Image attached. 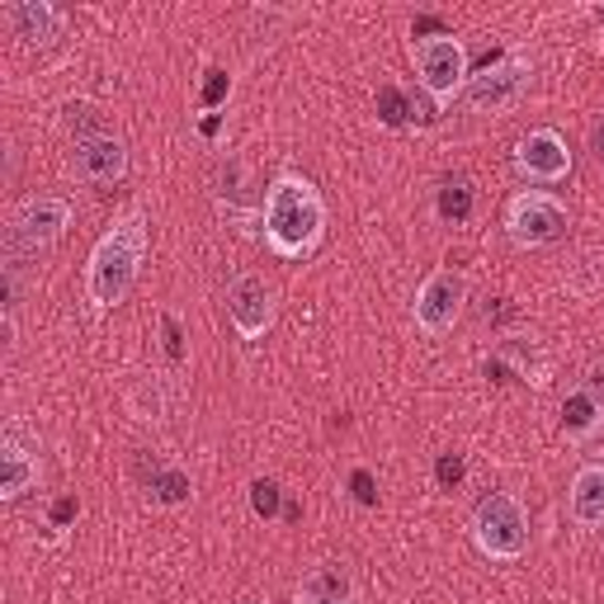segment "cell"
<instances>
[{"label": "cell", "instance_id": "obj_13", "mask_svg": "<svg viewBox=\"0 0 604 604\" xmlns=\"http://www.w3.org/2000/svg\"><path fill=\"white\" fill-rule=\"evenodd\" d=\"M132 477L147 486V496L157 501V505H184L189 496H194V482H189V472L175 467V463H165L161 453H151V449H142L138 459H132Z\"/></svg>", "mask_w": 604, "mask_h": 604}, {"label": "cell", "instance_id": "obj_14", "mask_svg": "<svg viewBox=\"0 0 604 604\" xmlns=\"http://www.w3.org/2000/svg\"><path fill=\"white\" fill-rule=\"evenodd\" d=\"M38 477H43L38 453L19 440V430H6V440H0V496H6V501H24L29 491L38 486Z\"/></svg>", "mask_w": 604, "mask_h": 604}, {"label": "cell", "instance_id": "obj_33", "mask_svg": "<svg viewBox=\"0 0 604 604\" xmlns=\"http://www.w3.org/2000/svg\"><path fill=\"white\" fill-rule=\"evenodd\" d=\"M591 157H595V165H604V113L591 123Z\"/></svg>", "mask_w": 604, "mask_h": 604}, {"label": "cell", "instance_id": "obj_1", "mask_svg": "<svg viewBox=\"0 0 604 604\" xmlns=\"http://www.w3.org/2000/svg\"><path fill=\"white\" fill-rule=\"evenodd\" d=\"M260 222H264V245L279 260H308L321 236H326V203H321L316 184L308 175H283L264 189L260 199Z\"/></svg>", "mask_w": 604, "mask_h": 604}, {"label": "cell", "instance_id": "obj_21", "mask_svg": "<svg viewBox=\"0 0 604 604\" xmlns=\"http://www.w3.org/2000/svg\"><path fill=\"white\" fill-rule=\"evenodd\" d=\"M378 123L383 128H411V94L402 85H378Z\"/></svg>", "mask_w": 604, "mask_h": 604}, {"label": "cell", "instance_id": "obj_30", "mask_svg": "<svg viewBox=\"0 0 604 604\" xmlns=\"http://www.w3.org/2000/svg\"><path fill=\"white\" fill-rule=\"evenodd\" d=\"M76 515H81V501H76V496H57V501H52V510H48L52 528H67Z\"/></svg>", "mask_w": 604, "mask_h": 604}, {"label": "cell", "instance_id": "obj_19", "mask_svg": "<svg viewBox=\"0 0 604 604\" xmlns=\"http://www.w3.org/2000/svg\"><path fill=\"white\" fill-rule=\"evenodd\" d=\"M496 354L505 359L510 369H515L520 387H543V383H547V364L538 359V350H528V345H524V340H501Z\"/></svg>", "mask_w": 604, "mask_h": 604}, {"label": "cell", "instance_id": "obj_12", "mask_svg": "<svg viewBox=\"0 0 604 604\" xmlns=\"http://www.w3.org/2000/svg\"><path fill=\"white\" fill-rule=\"evenodd\" d=\"M6 29L24 48H52L67 33V14L52 0H10L6 6Z\"/></svg>", "mask_w": 604, "mask_h": 604}, {"label": "cell", "instance_id": "obj_26", "mask_svg": "<svg viewBox=\"0 0 604 604\" xmlns=\"http://www.w3.org/2000/svg\"><path fill=\"white\" fill-rule=\"evenodd\" d=\"M345 486H350V496H354L359 505H364V510H373V505H378V477H373L369 467H354Z\"/></svg>", "mask_w": 604, "mask_h": 604}, {"label": "cell", "instance_id": "obj_25", "mask_svg": "<svg viewBox=\"0 0 604 604\" xmlns=\"http://www.w3.org/2000/svg\"><path fill=\"white\" fill-rule=\"evenodd\" d=\"M67 128L76 132V142L104 138V119H100V109H90V104H71L67 109Z\"/></svg>", "mask_w": 604, "mask_h": 604}, {"label": "cell", "instance_id": "obj_18", "mask_svg": "<svg viewBox=\"0 0 604 604\" xmlns=\"http://www.w3.org/2000/svg\"><path fill=\"white\" fill-rule=\"evenodd\" d=\"M472 213H477V189H472L463 175H449L440 189H434V218L449 226H463Z\"/></svg>", "mask_w": 604, "mask_h": 604}, {"label": "cell", "instance_id": "obj_3", "mask_svg": "<svg viewBox=\"0 0 604 604\" xmlns=\"http://www.w3.org/2000/svg\"><path fill=\"white\" fill-rule=\"evenodd\" d=\"M67 226H71V199H62V194L24 199L6 226V274H14L24 260H38Z\"/></svg>", "mask_w": 604, "mask_h": 604}, {"label": "cell", "instance_id": "obj_11", "mask_svg": "<svg viewBox=\"0 0 604 604\" xmlns=\"http://www.w3.org/2000/svg\"><path fill=\"white\" fill-rule=\"evenodd\" d=\"M71 175L85 184H119L128 175V147L113 138V132L71 142Z\"/></svg>", "mask_w": 604, "mask_h": 604}, {"label": "cell", "instance_id": "obj_8", "mask_svg": "<svg viewBox=\"0 0 604 604\" xmlns=\"http://www.w3.org/2000/svg\"><path fill=\"white\" fill-rule=\"evenodd\" d=\"M534 81V62L528 57L505 52V62L486 67V71H467V85H463V104L477 109V113H496L520 104V94Z\"/></svg>", "mask_w": 604, "mask_h": 604}, {"label": "cell", "instance_id": "obj_32", "mask_svg": "<svg viewBox=\"0 0 604 604\" xmlns=\"http://www.w3.org/2000/svg\"><path fill=\"white\" fill-rule=\"evenodd\" d=\"M520 312L510 308V298H491V308H486V321H515Z\"/></svg>", "mask_w": 604, "mask_h": 604}, {"label": "cell", "instance_id": "obj_15", "mask_svg": "<svg viewBox=\"0 0 604 604\" xmlns=\"http://www.w3.org/2000/svg\"><path fill=\"white\" fill-rule=\"evenodd\" d=\"M572 520L604 528V463H585L572 477Z\"/></svg>", "mask_w": 604, "mask_h": 604}, {"label": "cell", "instance_id": "obj_7", "mask_svg": "<svg viewBox=\"0 0 604 604\" xmlns=\"http://www.w3.org/2000/svg\"><path fill=\"white\" fill-rule=\"evenodd\" d=\"M463 302H467V279L444 264V270H430L421 279V289H415V298H411V316H415V326H421V335L440 340V335L453 331Z\"/></svg>", "mask_w": 604, "mask_h": 604}, {"label": "cell", "instance_id": "obj_23", "mask_svg": "<svg viewBox=\"0 0 604 604\" xmlns=\"http://www.w3.org/2000/svg\"><path fill=\"white\" fill-rule=\"evenodd\" d=\"M226 94H232V76H226L222 67H208V71H203V85H199V104H203L208 113H218V109L226 104Z\"/></svg>", "mask_w": 604, "mask_h": 604}, {"label": "cell", "instance_id": "obj_4", "mask_svg": "<svg viewBox=\"0 0 604 604\" xmlns=\"http://www.w3.org/2000/svg\"><path fill=\"white\" fill-rule=\"evenodd\" d=\"M472 543L491 562H520L528 553V510L510 491H491L472 510Z\"/></svg>", "mask_w": 604, "mask_h": 604}, {"label": "cell", "instance_id": "obj_20", "mask_svg": "<svg viewBox=\"0 0 604 604\" xmlns=\"http://www.w3.org/2000/svg\"><path fill=\"white\" fill-rule=\"evenodd\" d=\"M128 406L138 411V421H165V411H170L165 378L161 373H142L138 383H132V392H128Z\"/></svg>", "mask_w": 604, "mask_h": 604}, {"label": "cell", "instance_id": "obj_29", "mask_svg": "<svg viewBox=\"0 0 604 604\" xmlns=\"http://www.w3.org/2000/svg\"><path fill=\"white\" fill-rule=\"evenodd\" d=\"M453 29H449V19H440V14H415L411 19V38L421 43V38H449Z\"/></svg>", "mask_w": 604, "mask_h": 604}, {"label": "cell", "instance_id": "obj_2", "mask_svg": "<svg viewBox=\"0 0 604 604\" xmlns=\"http://www.w3.org/2000/svg\"><path fill=\"white\" fill-rule=\"evenodd\" d=\"M147 260V213L132 208V213L113 218L109 232L94 241L90 264H85V293L94 302V312H109L132 293V283L142 274Z\"/></svg>", "mask_w": 604, "mask_h": 604}, {"label": "cell", "instance_id": "obj_31", "mask_svg": "<svg viewBox=\"0 0 604 604\" xmlns=\"http://www.w3.org/2000/svg\"><path fill=\"white\" fill-rule=\"evenodd\" d=\"M581 392H591V396H595V406L604 411V359H600V364L585 369V387H581Z\"/></svg>", "mask_w": 604, "mask_h": 604}, {"label": "cell", "instance_id": "obj_22", "mask_svg": "<svg viewBox=\"0 0 604 604\" xmlns=\"http://www.w3.org/2000/svg\"><path fill=\"white\" fill-rule=\"evenodd\" d=\"M251 515H255V520L283 515V491H279L274 477H255V482H251Z\"/></svg>", "mask_w": 604, "mask_h": 604}, {"label": "cell", "instance_id": "obj_36", "mask_svg": "<svg viewBox=\"0 0 604 604\" xmlns=\"http://www.w3.org/2000/svg\"><path fill=\"white\" fill-rule=\"evenodd\" d=\"M241 604H260V600H241Z\"/></svg>", "mask_w": 604, "mask_h": 604}, {"label": "cell", "instance_id": "obj_34", "mask_svg": "<svg viewBox=\"0 0 604 604\" xmlns=\"http://www.w3.org/2000/svg\"><path fill=\"white\" fill-rule=\"evenodd\" d=\"M199 132H203L208 142H213L218 132H222V113H203V119H199Z\"/></svg>", "mask_w": 604, "mask_h": 604}, {"label": "cell", "instance_id": "obj_6", "mask_svg": "<svg viewBox=\"0 0 604 604\" xmlns=\"http://www.w3.org/2000/svg\"><path fill=\"white\" fill-rule=\"evenodd\" d=\"M411 62H415V76H421V90L440 109H449L463 94V85H467V48L453 33L411 43Z\"/></svg>", "mask_w": 604, "mask_h": 604}, {"label": "cell", "instance_id": "obj_27", "mask_svg": "<svg viewBox=\"0 0 604 604\" xmlns=\"http://www.w3.org/2000/svg\"><path fill=\"white\" fill-rule=\"evenodd\" d=\"M440 113H444V109L434 104L425 90H415V94H411V128H430V123H440Z\"/></svg>", "mask_w": 604, "mask_h": 604}, {"label": "cell", "instance_id": "obj_16", "mask_svg": "<svg viewBox=\"0 0 604 604\" xmlns=\"http://www.w3.org/2000/svg\"><path fill=\"white\" fill-rule=\"evenodd\" d=\"M298 604H354V581L340 566H316L298 585Z\"/></svg>", "mask_w": 604, "mask_h": 604}, {"label": "cell", "instance_id": "obj_10", "mask_svg": "<svg viewBox=\"0 0 604 604\" xmlns=\"http://www.w3.org/2000/svg\"><path fill=\"white\" fill-rule=\"evenodd\" d=\"M226 316H232V326L241 340H260L264 331L274 326V293L270 283H264L260 274H236L232 283H226Z\"/></svg>", "mask_w": 604, "mask_h": 604}, {"label": "cell", "instance_id": "obj_28", "mask_svg": "<svg viewBox=\"0 0 604 604\" xmlns=\"http://www.w3.org/2000/svg\"><path fill=\"white\" fill-rule=\"evenodd\" d=\"M161 340H165V354H170V364H184V331H180V321L175 316H161Z\"/></svg>", "mask_w": 604, "mask_h": 604}, {"label": "cell", "instance_id": "obj_35", "mask_svg": "<svg viewBox=\"0 0 604 604\" xmlns=\"http://www.w3.org/2000/svg\"><path fill=\"white\" fill-rule=\"evenodd\" d=\"M283 520L298 524V520H302V505H298V501H289V505H283Z\"/></svg>", "mask_w": 604, "mask_h": 604}, {"label": "cell", "instance_id": "obj_9", "mask_svg": "<svg viewBox=\"0 0 604 604\" xmlns=\"http://www.w3.org/2000/svg\"><path fill=\"white\" fill-rule=\"evenodd\" d=\"M515 170L520 180L528 184H562L566 175H572V151H566L562 132L557 128H534L528 138H520L515 147Z\"/></svg>", "mask_w": 604, "mask_h": 604}, {"label": "cell", "instance_id": "obj_24", "mask_svg": "<svg viewBox=\"0 0 604 604\" xmlns=\"http://www.w3.org/2000/svg\"><path fill=\"white\" fill-rule=\"evenodd\" d=\"M467 482V459H463V453H440V459H434V486H440V491H459Z\"/></svg>", "mask_w": 604, "mask_h": 604}, {"label": "cell", "instance_id": "obj_5", "mask_svg": "<svg viewBox=\"0 0 604 604\" xmlns=\"http://www.w3.org/2000/svg\"><path fill=\"white\" fill-rule=\"evenodd\" d=\"M572 232V213L566 203L553 199L547 189H520L515 199L505 203V236L520 245V251H547Z\"/></svg>", "mask_w": 604, "mask_h": 604}, {"label": "cell", "instance_id": "obj_17", "mask_svg": "<svg viewBox=\"0 0 604 604\" xmlns=\"http://www.w3.org/2000/svg\"><path fill=\"white\" fill-rule=\"evenodd\" d=\"M562 430H566V440H581V444H600V430H604V411L595 406V396L591 392H572L562 402Z\"/></svg>", "mask_w": 604, "mask_h": 604}]
</instances>
